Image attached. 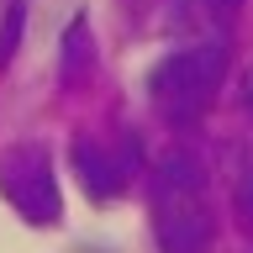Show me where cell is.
<instances>
[{"instance_id": "9c48e42d", "label": "cell", "mask_w": 253, "mask_h": 253, "mask_svg": "<svg viewBox=\"0 0 253 253\" xmlns=\"http://www.w3.org/2000/svg\"><path fill=\"white\" fill-rule=\"evenodd\" d=\"M248 111H253V74H248Z\"/></svg>"}, {"instance_id": "7a4b0ae2", "label": "cell", "mask_w": 253, "mask_h": 253, "mask_svg": "<svg viewBox=\"0 0 253 253\" xmlns=\"http://www.w3.org/2000/svg\"><path fill=\"white\" fill-rule=\"evenodd\" d=\"M221 79H227V42H190L164 53L148 69V100H153L158 122L190 126L211 111Z\"/></svg>"}, {"instance_id": "3957f363", "label": "cell", "mask_w": 253, "mask_h": 253, "mask_svg": "<svg viewBox=\"0 0 253 253\" xmlns=\"http://www.w3.org/2000/svg\"><path fill=\"white\" fill-rule=\"evenodd\" d=\"M0 195L32 227H58L63 221V195H58V174H53V153H47L42 142H16V148L0 153Z\"/></svg>"}, {"instance_id": "277c9868", "label": "cell", "mask_w": 253, "mask_h": 253, "mask_svg": "<svg viewBox=\"0 0 253 253\" xmlns=\"http://www.w3.org/2000/svg\"><path fill=\"white\" fill-rule=\"evenodd\" d=\"M137 164H142V148L132 132H122V137H74V174L90 201H116L122 190H132Z\"/></svg>"}, {"instance_id": "ba28073f", "label": "cell", "mask_w": 253, "mask_h": 253, "mask_svg": "<svg viewBox=\"0 0 253 253\" xmlns=\"http://www.w3.org/2000/svg\"><path fill=\"white\" fill-rule=\"evenodd\" d=\"M206 5H211V11H221V16H232L237 5H243V0H206Z\"/></svg>"}, {"instance_id": "5b68a950", "label": "cell", "mask_w": 253, "mask_h": 253, "mask_svg": "<svg viewBox=\"0 0 253 253\" xmlns=\"http://www.w3.org/2000/svg\"><path fill=\"white\" fill-rule=\"evenodd\" d=\"M95 63V42H90V21L79 16L74 27L63 32V79H79Z\"/></svg>"}, {"instance_id": "6da1fadb", "label": "cell", "mask_w": 253, "mask_h": 253, "mask_svg": "<svg viewBox=\"0 0 253 253\" xmlns=\"http://www.w3.org/2000/svg\"><path fill=\"white\" fill-rule=\"evenodd\" d=\"M153 237L158 253H211L216 243L206 164L190 148H174L153 164Z\"/></svg>"}, {"instance_id": "52a82bcc", "label": "cell", "mask_w": 253, "mask_h": 253, "mask_svg": "<svg viewBox=\"0 0 253 253\" xmlns=\"http://www.w3.org/2000/svg\"><path fill=\"white\" fill-rule=\"evenodd\" d=\"M237 206H243V211L253 216V169L243 174V185H237Z\"/></svg>"}, {"instance_id": "8992f818", "label": "cell", "mask_w": 253, "mask_h": 253, "mask_svg": "<svg viewBox=\"0 0 253 253\" xmlns=\"http://www.w3.org/2000/svg\"><path fill=\"white\" fill-rule=\"evenodd\" d=\"M21 32H27V0H0V74L11 69Z\"/></svg>"}]
</instances>
